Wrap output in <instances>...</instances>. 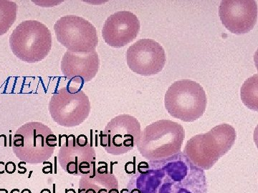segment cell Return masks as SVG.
<instances>
[{"label":"cell","mask_w":258,"mask_h":193,"mask_svg":"<svg viewBox=\"0 0 258 193\" xmlns=\"http://www.w3.org/2000/svg\"><path fill=\"white\" fill-rule=\"evenodd\" d=\"M66 143L61 145L59 162L61 167L71 175H88L96 169V151L92 144L80 147L74 135H64Z\"/></svg>","instance_id":"12"},{"label":"cell","mask_w":258,"mask_h":193,"mask_svg":"<svg viewBox=\"0 0 258 193\" xmlns=\"http://www.w3.org/2000/svg\"><path fill=\"white\" fill-rule=\"evenodd\" d=\"M146 165L139 166L123 189L125 193H208L205 170L183 152Z\"/></svg>","instance_id":"1"},{"label":"cell","mask_w":258,"mask_h":193,"mask_svg":"<svg viewBox=\"0 0 258 193\" xmlns=\"http://www.w3.org/2000/svg\"><path fill=\"white\" fill-rule=\"evenodd\" d=\"M5 171L7 173L13 174L16 171V165L13 162H8L5 165Z\"/></svg>","instance_id":"19"},{"label":"cell","mask_w":258,"mask_h":193,"mask_svg":"<svg viewBox=\"0 0 258 193\" xmlns=\"http://www.w3.org/2000/svg\"><path fill=\"white\" fill-rule=\"evenodd\" d=\"M222 25L236 34L248 33L257 20V5L254 0H223L219 7Z\"/></svg>","instance_id":"11"},{"label":"cell","mask_w":258,"mask_h":193,"mask_svg":"<svg viewBox=\"0 0 258 193\" xmlns=\"http://www.w3.org/2000/svg\"><path fill=\"white\" fill-rule=\"evenodd\" d=\"M141 133V124L137 118L129 115H118L107 124L102 133L101 146L111 155H123L137 146Z\"/></svg>","instance_id":"9"},{"label":"cell","mask_w":258,"mask_h":193,"mask_svg":"<svg viewBox=\"0 0 258 193\" xmlns=\"http://www.w3.org/2000/svg\"><path fill=\"white\" fill-rule=\"evenodd\" d=\"M66 193H76V190L74 189H66Z\"/></svg>","instance_id":"21"},{"label":"cell","mask_w":258,"mask_h":193,"mask_svg":"<svg viewBox=\"0 0 258 193\" xmlns=\"http://www.w3.org/2000/svg\"><path fill=\"white\" fill-rule=\"evenodd\" d=\"M129 68L143 76L159 73L166 63L165 51L155 40L142 39L129 47L126 52Z\"/></svg>","instance_id":"10"},{"label":"cell","mask_w":258,"mask_h":193,"mask_svg":"<svg viewBox=\"0 0 258 193\" xmlns=\"http://www.w3.org/2000/svg\"><path fill=\"white\" fill-rule=\"evenodd\" d=\"M57 141V137L47 125L31 122L17 130L13 140V151L23 162L38 164L52 157Z\"/></svg>","instance_id":"4"},{"label":"cell","mask_w":258,"mask_h":193,"mask_svg":"<svg viewBox=\"0 0 258 193\" xmlns=\"http://www.w3.org/2000/svg\"><path fill=\"white\" fill-rule=\"evenodd\" d=\"M18 7L9 0H0V37L9 31L18 16Z\"/></svg>","instance_id":"16"},{"label":"cell","mask_w":258,"mask_h":193,"mask_svg":"<svg viewBox=\"0 0 258 193\" xmlns=\"http://www.w3.org/2000/svg\"><path fill=\"white\" fill-rule=\"evenodd\" d=\"M80 187V189H93L96 193H120L118 179L114 175L108 172L106 167L103 170L96 168L88 175H82Z\"/></svg>","instance_id":"15"},{"label":"cell","mask_w":258,"mask_h":193,"mask_svg":"<svg viewBox=\"0 0 258 193\" xmlns=\"http://www.w3.org/2000/svg\"><path fill=\"white\" fill-rule=\"evenodd\" d=\"M140 22L137 15L128 11H120L108 17L102 29V37L109 46L120 48L137 38Z\"/></svg>","instance_id":"13"},{"label":"cell","mask_w":258,"mask_h":193,"mask_svg":"<svg viewBox=\"0 0 258 193\" xmlns=\"http://www.w3.org/2000/svg\"><path fill=\"white\" fill-rule=\"evenodd\" d=\"M99 66V57L96 50L89 53H75L67 50L61 61L62 73L80 87L96 77Z\"/></svg>","instance_id":"14"},{"label":"cell","mask_w":258,"mask_h":193,"mask_svg":"<svg viewBox=\"0 0 258 193\" xmlns=\"http://www.w3.org/2000/svg\"><path fill=\"white\" fill-rule=\"evenodd\" d=\"M18 167H19V168L22 169V170H24L25 171H27V169L25 168V167H21V166H20V164H19Z\"/></svg>","instance_id":"25"},{"label":"cell","mask_w":258,"mask_h":193,"mask_svg":"<svg viewBox=\"0 0 258 193\" xmlns=\"http://www.w3.org/2000/svg\"><path fill=\"white\" fill-rule=\"evenodd\" d=\"M237 138L232 125H217L207 133L195 135L188 140L184 153L197 167L208 170L233 146Z\"/></svg>","instance_id":"2"},{"label":"cell","mask_w":258,"mask_h":193,"mask_svg":"<svg viewBox=\"0 0 258 193\" xmlns=\"http://www.w3.org/2000/svg\"><path fill=\"white\" fill-rule=\"evenodd\" d=\"M40 193H52L49 189H43Z\"/></svg>","instance_id":"22"},{"label":"cell","mask_w":258,"mask_h":193,"mask_svg":"<svg viewBox=\"0 0 258 193\" xmlns=\"http://www.w3.org/2000/svg\"><path fill=\"white\" fill-rule=\"evenodd\" d=\"M20 193H32L31 191L28 188L24 189L23 191H22Z\"/></svg>","instance_id":"23"},{"label":"cell","mask_w":258,"mask_h":193,"mask_svg":"<svg viewBox=\"0 0 258 193\" xmlns=\"http://www.w3.org/2000/svg\"><path fill=\"white\" fill-rule=\"evenodd\" d=\"M88 138H86V135H80L77 138H76V144L80 147H85L88 145Z\"/></svg>","instance_id":"18"},{"label":"cell","mask_w":258,"mask_h":193,"mask_svg":"<svg viewBox=\"0 0 258 193\" xmlns=\"http://www.w3.org/2000/svg\"><path fill=\"white\" fill-rule=\"evenodd\" d=\"M184 138L182 125L171 120H159L148 125L141 133L137 146L147 160H160L181 152Z\"/></svg>","instance_id":"3"},{"label":"cell","mask_w":258,"mask_h":193,"mask_svg":"<svg viewBox=\"0 0 258 193\" xmlns=\"http://www.w3.org/2000/svg\"><path fill=\"white\" fill-rule=\"evenodd\" d=\"M207 103L206 93L201 84L190 79L173 83L164 98L169 115L186 123L200 119L206 111Z\"/></svg>","instance_id":"6"},{"label":"cell","mask_w":258,"mask_h":193,"mask_svg":"<svg viewBox=\"0 0 258 193\" xmlns=\"http://www.w3.org/2000/svg\"><path fill=\"white\" fill-rule=\"evenodd\" d=\"M6 193H8V192H6Z\"/></svg>","instance_id":"26"},{"label":"cell","mask_w":258,"mask_h":193,"mask_svg":"<svg viewBox=\"0 0 258 193\" xmlns=\"http://www.w3.org/2000/svg\"><path fill=\"white\" fill-rule=\"evenodd\" d=\"M10 193H20V191L19 189H13Z\"/></svg>","instance_id":"24"},{"label":"cell","mask_w":258,"mask_h":193,"mask_svg":"<svg viewBox=\"0 0 258 193\" xmlns=\"http://www.w3.org/2000/svg\"><path fill=\"white\" fill-rule=\"evenodd\" d=\"M5 172V164L4 162H0V174H4Z\"/></svg>","instance_id":"20"},{"label":"cell","mask_w":258,"mask_h":193,"mask_svg":"<svg viewBox=\"0 0 258 193\" xmlns=\"http://www.w3.org/2000/svg\"><path fill=\"white\" fill-rule=\"evenodd\" d=\"M257 74H254L244 82L241 87V99L247 108L257 111Z\"/></svg>","instance_id":"17"},{"label":"cell","mask_w":258,"mask_h":193,"mask_svg":"<svg viewBox=\"0 0 258 193\" xmlns=\"http://www.w3.org/2000/svg\"><path fill=\"white\" fill-rule=\"evenodd\" d=\"M56 38L75 53H89L98 45L96 29L86 19L76 15L62 17L54 25Z\"/></svg>","instance_id":"8"},{"label":"cell","mask_w":258,"mask_h":193,"mask_svg":"<svg viewBox=\"0 0 258 193\" xmlns=\"http://www.w3.org/2000/svg\"><path fill=\"white\" fill-rule=\"evenodd\" d=\"M52 34L45 24L27 20L18 25L10 37L12 52L18 59L35 63L46 58L52 49Z\"/></svg>","instance_id":"5"},{"label":"cell","mask_w":258,"mask_h":193,"mask_svg":"<svg viewBox=\"0 0 258 193\" xmlns=\"http://www.w3.org/2000/svg\"><path fill=\"white\" fill-rule=\"evenodd\" d=\"M49 111L56 123L66 128H74L87 119L91 103L81 87L68 85L52 96Z\"/></svg>","instance_id":"7"}]
</instances>
